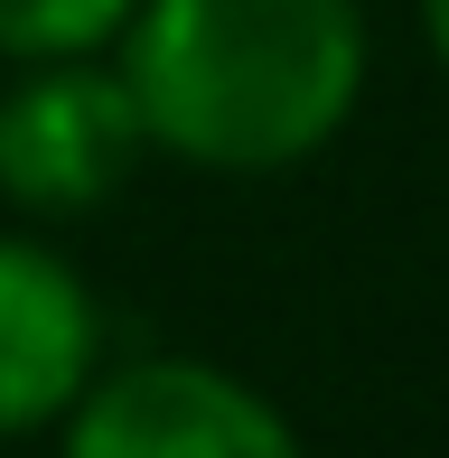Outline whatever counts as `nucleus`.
<instances>
[{
  "label": "nucleus",
  "mask_w": 449,
  "mask_h": 458,
  "mask_svg": "<svg viewBox=\"0 0 449 458\" xmlns=\"http://www.w3.org/2000/svg\"><path fill=\"white\" fill-rule=\"evenodd\" d=\"M150 150L207 178H281L356 122L365 0H140L113 38Z\"/></svg>",
  "instance_id": "1"
},
{
  "label": "nucleus",
  "mask_w": 449,
  "mask_h": 458,
  "mask_svg": "<svg viewBox=\"0 0 449 458\" xmlns=\"http://www.w3.org/2000/svg\"><path fill=\"white\" fill-rule=\"evenodd\" d=\"M140 159L150 131L113 56H47L0 85V206L38 225L94 216L140 178Z\"/></svg>",
  "instance_id": "2"
},
{
  "label": "nucleus",
  "mask_w": 449,
  "mask_h": 458,
  "mask_svg": "<svg viewBox=\"0 0 449 458\" xmlns=\"http://www.w3.org/2000/svg\"><path fill=\"white\" fill-rule=\"evenodd\" d=\"M56 458H309L291 411L207 356L104 365L56 421Z\"/></svg>",
  "instance_id": "3"
},
{
  "label": "nucleus",
  "mask_w": 449,
  "mask_h": 458,
  "mask_svg": "<svg viewBox=\"0 0 449 458\" xmlns=\"http://www.w3.org/2000/svg\"><path fill=\"white\" fill-rule=\"evenodd\" d=\"M104 374V300L56 243L0 234V440L56 430Z\"/></svg>",
  "instance_id": "4"
},
{
  "label": "nucleus",
  "mask_w": 449,
  "mask_h": 458,
  "mask_svg": "<svg viewBox=\"0 0 449 458\" xmlns=\"http://www.w3.org/2000/svg\"><path fill=\"white\" fill-rule=\"evenodd\" d=\"M140 0H0V56L47 66V56H113L122 19Z\"/></svg>",
  "instance_id": "5"
},
{
  "label": "nucleus",
  "mask_w": 449,
  "mask_h": 458,
  "mask_svg": "<svg viewBox=\"0 0 449 458\" xmlns=\"http://www.w3.org/2000/svg\"><path fill=\"white\" fill-rule=\"evenodd\" d=\"M421 10V47H431V66L449 75V0H412Z\"/></svg>",
  "instance_id": "6"
}]
</instances>
